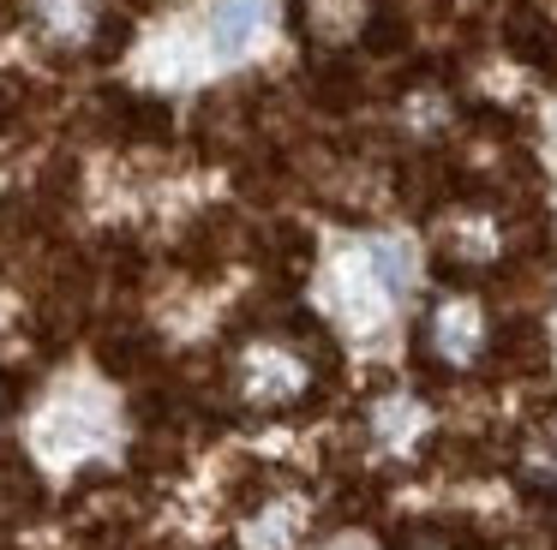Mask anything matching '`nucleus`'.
Here are the masks:
<instances>
[{"label": "nucleus", "instance_id": "nucleus-1", "mask_svg": "<svg viewBox=\"0 0 557 550\" xmlns=\"http://www.w3.org/2000/svg\"><path fill=\"white\" fill-rule=\"evenodd\" d=\"M420 347L437 371H473L492 347V317L480 293H437L420 317Z\"/></svg>", "mask_w": 557, "mask_h": 550}, {"label": "nucleus", "instance_id": "nucleus-2", "mask_svg": "<svg viewBox=\"0 0 557 550\" xmlns=\"http://www.w3.org/2000/svg\"><path fill=\"white\" fill-rule=\"evenodd\" d=\"M318 383V359L312 347L288 341V335H264L240 353V395L252 407H300Z\"/></svg>", "mask_w": 557, "mask_h": 550}, {"label": "nucleus", "instance_id": "nucleus-3", "mask_svg": "<svg viewBox=\"0 0 557 550\" xmlns=\"http://www.w3.org/2000/svg\"><path fill=\"white\" fill-rule=\"evenodd\" d=\"M306 533H312V490H294V485L258 490V502L234 526L240 550H300Z\"/></svg>", "mask_w": 557, "mask_h": 550}, {"label": "nucleus", "instance_id": "nucleus-4", "mask_svg": "<svg viewBox=\"0 0 557 550\" xmlns=\"http://www.w3.org/2000/svg\"><path fill=\"white\" fill-rule=\"evenodd\" d=\"M366 449L384 454V461H408V454H420L425 430H432V407H425V395L413 389H384L366 401Z\"/></svg>", "mask_w": 557, "mask_h": 550}, {"label": "nucleus", "instance_id": "nucleus-5", "mask_svg": "<svg viewBox=\"0 0 557 550\" xmlns=\"http://www.w3.org/2000/svg\"><path fill=\"white\" fill-rule=\"evenodd\" d=\"M258 24H264V0H222L216 18H210V42H216L222 54H240L258 36Z\"/></svg>", "mask_w": 557, "mask_h": 550}, {"label": "nucleus", "instance_id": "nucleus-6", "mask_svg": "<svg viewBox=\"0 0 557 550\" xmlns=\"http://www.w3.org/2000/svg\"><path fill=\"white\" fill-rule=\"evenodd\" d=\"M401 550H468V538L456 526H420V533L401 538Z\"/></svg>", "mask_w": 557, "mask_h": 550}, {"label": "nucleus", "instance_id": "nucleus-7", "mask_svg": "<svg viewBox=\"0 0 557 550\" xmlns=\"http://www.w3.org/2000/svg\"><path fill=\"white\" fill-rule=\"evenodd\" d=\"M348 550H360V545H348Z\"/></svg>", "mask_w": 557, "mask_h": 550}]
</instances>
